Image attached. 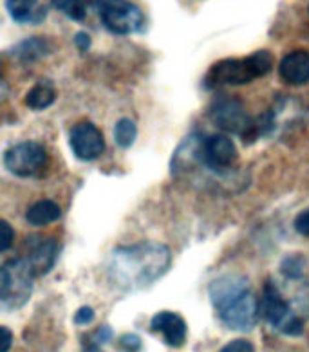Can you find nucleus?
Returning <instances> with one entry per match:
<instances>
[{"mask_svg":"<svg viewBox=\"0 0 309 352\" xmlns=\"http://www.w3.org/2000/svg\"><path fill=\"white\" fill-rule=\"evenodd\" d=\"M172 255L164 244L140 242L112 251L107 273L114 285L123 291L145 289L170 270Z\"/></svg>","mask_w":309,"mask_h":352,"instance_id":"1","label":"nucleus"},{"mask_svg":"<svg viewBox=\"0 0 309 352\" xmlns=\"http://www.w3.org/2000/svg\"><path fill=\"white\" fill-rule=\"evenodd\" d=\"M208 293L224 325L242 333H248L255 327L259 304L246 278L222 276L213 280Z\"/></svg>","mask_w":309,"mask_h":352,"instance_id":"2","label":"nucleus"},{"mask_svg":"<svg viewBox=\"0 0 309 352\" xmlns=\"http://www.w3.org/2000/svg\"><path fill=\"white\" fill-rule=\"evenodd\" d=\"M271 67H273V54L270 51H257L244 58L221 60L210 67L204 78V85L206 89L246 85L270 73Z\"/></svg>","mask_w":309,"mask_h":352,"instance_id":"3","label":"nucleus"},{"mask_svg":"<svg viewBox=\"0 0 309 352\" xmlns=\"http://www.w3.org/2000/svg\"><path fill=\"white\" fill-rule=\"evenodd\" d=\"M34 273L25 258L0 265V311H15L31 298Z\"/></svg>","mask_w":309,"mask_h":352,"instance_id":"4","label":"nucleus"},{"mask_svg":"<svg viewBox=\"0 0 309 352\" xmlns=\"http://www.w3.org/2000/svg\"><path fill=\"white\" fill-rule=\"evenodd\" d=\"M98 13L107 31L114 34H134L145 28L143 11L131 0H98Z\"/></svg>","mask_w":309,"mask_h":352,"instance_id":"5","label":"nucleus"},{"mask_svg":"<svg viewBox=\"0 0 309 352\" xmlns=\"http://www.w3.org/2000/svg\"><path fill=\"white\" fill-rule=\"evenodd\" d=\"M262 314H264L266 322H270L277 331L288 334V336H300L304 333V322L291 311L288 300L282 296L273 280H268L264 285Z\"/></svg>","mask_w":309,"mask_h":352,"instance_id":"6","label":"nucleus"},{"mask_svg":"<svg viewBox=\"0 0 309 352\" xmlns=\"http://www.w3.org/2000/svg\"><path fill=\"white\" fill-rule=\"evenodd\" d=\"M49 155L44 145L36 141H24L6 150L4 166L17 177H34L47 168Z\"/></svg>","mask_w":309,"mask_h":352,"instance_id":"7","label":"nucleus"},{"mask_svg":"<svg viewBox=\"0 0 309 352\" xmlns=\"http://www.w3.org/2000/svg\"><path fill=\"white\" fill-rule=\"evenodd\" d=\"M199 163L213 174H224L237 161V148L226 134H212L204 138L195 148Z\"/></svg>","mask_w":309,"mask_h":352,"instance_id":"8","label":"nucleus"},{"mask_svg":"<svg viewBox=\"0 0 309 352\" xmlns=\"http://www.w3.org/2000/svg\"><path fill=\"white\" fill-rule=\"evenodd\" d=\"M69 145L80 161H96L105 150V138L94 123L80 121L69 132Z\"/></svg>","mask_w":309,"mask_h":352,"instance_id":"9","label":"nucleus"},{"mask_svg":"<svg viewBox=\"0 0 309 352\" xmlns=\"http://www.w3.org/2000/svg\"><path fill=\"white\" fill-rule=\"evenodd\" d=\"M210 118L221 131L241 134L242 138H246V134L250 132L251 120L248 118L242 103L235 98L215 100V103L210 109Z\"/></svg>","mask_w":309,"mask_h":352,"instance_id":"10","label":"nucleus"},{"mask_svg":"<svg viewBox=\"0 0 309 352\" xmlns=\"http://www.w3.org/2000/svg\"><path fill=\"white\" fill-rule=\"evenodd\" d=\"M56 256H58V244L54 239L31 236L28 241V255L24 258L31 265L34 275H45L47 271H51Z\"/></svg>","mask_w":309,"mask_h":352,"instance_id":"11","label":"nucleus"},{"mask_svg":"<svg viewBox=\"0 0 309 352\" xmlns=\"http://www.w3.org/2000/svg\"><path fill=\"white\" fill-rule=\"evenodd\" d=\"M150 329L154 333H160L164 343L174 349L183 347L187 342V333H189L183 316H179L178 313H172V311H161L156 314L150 322Z\"/></svg>","mask_w":309,"mask_h":352,"instance_id":"12","label":"nucleus"},{"mask_svg":"<svg viewBox=\"0 0 309 352\" xmlns=\"http://www.w3.org/2000/svg\"><path fill=\"white\" fill-rule=\"evenodd\" d=\"M279 74L288 85H304L309 82V53L293 51L286 54L279 65Z\"/></svg>","mask_w":309,"mask_h":352,"instance_id":"13","label":"nucleus"},{"mask_svg":"<svg viewBox=\"0 0 309 352\" xmlns=\"http://www.w3.org/2000/svg\"><path fill=\"white\" fill-rule=\"evenodd\" d=\"M62 217V210L54 201L51 199H42L36 201L33 206H30L28 213H25V221L30 222L31 226L42 228L47 224H53Z\"/></svg>","mask_w":309,"mask_h":352,"instance_id":"14","label":"nucleus"},{"mask_svg":"<svg viewBox=\"0 0 309 352\" xmlns=\"http://www.w3.org/2000/svg\"><path fill=\"white\" fill-rule=\"evenodd\" d=\"M36 2L39 0H6V10L19 24L40 22L45 19V10H36Z\"/></svg>","mask_w":309,"mask_h":352,"instance_id":"15","label":"nucleus"},{"mask_svg":"<svg viewBox=\"0 0 309 352\" xmlns=\"http://www.w3.org/2000/svg\"><path fill=\"white\" fill-rule=\"evenodd\" d=\"M54 100H56V89L49 82H40L33 85V89L24 98L25 107H30L31 111H44L53 105Z\"/></svg>","mask_w":309,"mask_h":352,"instance_id":"16","label":"nucleus"},{"mask_svg":"<svg viewBox=\"0 0 309 352\" xmlns=\"http://www.w3.org/2000/svg\"><path fill=\"white\" fill-rule=\"evenodd\" d=\"M49 51L51 47H49L47 40L36 38V36L24 40L17 47H13V54H17L22 62H34V60L45 56Z\"/></svg>","mask_w":309,"mask_h":352,"instance_id":"17","label":"nucleus"},{"mask_svg":"<svg viewBox=\"0 0 309 352\" xmlns=\"http://www.w3.org/2000/svg\"><path fill=\"white\" fill-rule=\"evenodd\" d=\"M51 6L74 22H83L87 15V8L83 0H51Z\"/></svg>","mask_w":309,"mask_h":352,"instance_id":"18","label":"nucleus"},{"mask_svg":"<svg viewBox=\"0 0 309 352\" xmlns=\"http://www.w3.org/2000/svg\"><path fill=\"white\" fill-rule=\"evenodd\" d=\"M138 138V126L132 120L129 118H121L120 121L114 126V140H116V145H120L121 148H129Z\"/></svg>","mask_w":309,"mask_h":352,"instance_id":"19","label":"nucleus"},{"mask_svg":"<svg viewBox=\"0 0 309 352\" xmlns=\"http://www.w3.org/2000/svg\"><path fill=\"white\" fill-rule=\"evenodd\" d=\"M13 242H15V230L11 228L10 222L0 219V253L11 250Z\"/></svg>","mask_w":309,"mask_h":352,"instance_id":"20","label":"nucleus"},{"mask_svg":"<svg viewBox=\"0 0 309 352\" xmlns=\"http://www.w3.org/2000/svg\"><path fill=\"white\" fill-rule=\"evenodd\" d=\"M293 226L295 230H297V233H300L302 236H308L309 239V208L302 210V212L295 217Z\"/></svg>","mask_w":309,"mask_h":352,"instance_id":"21","label":"nucleus"},{"mask_svg":"<svg viewBox=\"0 0 309 352\" xmlns=\"http://www.w3.org/2000/svg\"><path fill=\"white\" fill-rule=\"evenodd\" d=\"M295 258H297V256H293V258H286L284 264H282L284 275L290 276V278H299L300 273H302V267H304V262H295Z\"/></svg>","mask_w":309,"mask_h":352,"instance_id":"22","label":"nucleus"},{"mask_svg":"<svg viewBox=\"0 0 309 352\" xmlns=\"http://www.w3.org/2000/svg\"><path fill=\"white\" fill-rule=\"evenodd\" d=\"M219 352H253V345L248 340H233L226 343Z\"/></svg>","mask_w":309,"mask_h":352,"instance_id":"23","label":"nucleus"},{"mask_svg":"<svg viewBox=\"0 0 309 352\" xmlns=\"http://www.w3.org/2000/svg\"><path fill=\"white\" fill-rule=\"evenodd\" d=\"M120 345L127 352H138L141 349V340L136 334H125V336L120 338Z\"/></svg>","mask_w":309,"mask_h":352,"instance_id":"24","label":"nucleus"},{"mask_svg":"<svg viewBox=\"0 0 309 352\" xmlns=\"http://www.w3.org/2000/svg\"><path fill=\"white\" fill-rule=\"evenodd\" d=\"M92 320H94V309L87 307V305L78 309L76 314H74V323H78V325H87Z\"/></svg>","mask_w":309,"mask_h":352,"instance_id":"25","label":"nucleus"},{"mask_svg":"<svg viewBox=\"0 0 309 352\" xmlns=\"http://www.w3.org/2000/svg\"><path fill=\"white\" fill-rule=\"evenodd\" d=\"M11 345H13V333L4 325H0V352H8Z\"/></svg>","mask_w":309,"mask_h":352,"instance_id":"26","label":"nucleus"},{"mask_svg":"<svg viewBox=\"0 0 309 352\" xmlns=\"http://www.w3.org/2000/svg\"><path fill=\"white\" fill-rule=\"evenodd\" d=\"M74 44H76V47L80 49L82 53H85V51L91 47V36H89L87 33L80 31V33L74 34Z\"/></svg>","mask_w":309,"mask_h":352,"instance_id":"27","label":"nucleus"},{"mask_svg":"<svg viewBox=\"0 0 309 352\" xmlns=\"http://www.w3.org/2000/svg\"><path fill=\"white\" fill-rule=\"evenodd\" d=\"M112 333H111V327H102L98 329L96 334H94V342H96V345H103V343H107L109 340H111Z\"/></svg>","mask_w":309,"mask_h":352,"instance_id":"28","label":"nucleus"},{"mask_svg":"<svg viewBox=\"0 0 309 352\" xmlns=\"http://www.w3.org/2000/svg\"><path fill=\"white\" fill-rule=\"evenodd\" d=\"M0 91H2V87H0ZM2 96H4V94H2V92H0V100H2Z\"/></svg>","mask_w":309,"mask_h":352,"instance_id":"29","label":"nucleus"},{"mask_svg":"<svg viewBox=\"0 0 309 352\" xmlns=\"http://www.w3.org/2000/svg\"><path fill=\"white\" fill-rule=\"evenodd\" d=\"M83 2H85V0H83Z\"/></svg>","mask_w":309,"mask_h":352,"instance_id":"30","label":"nucleus"},{"mask_svg":"<svg viewBox=\"0 0 309 352\" xmlns=\"http://www.w3.org/2000/svg\"><path fill=\"white\" fill-rule=\"evenodd\" d=\"M308 11H309V10H308Z\"/></svg>","mask_w":309,"mask_h":352,"instance_id":"31","label":"nucleus"}]
</instances>
